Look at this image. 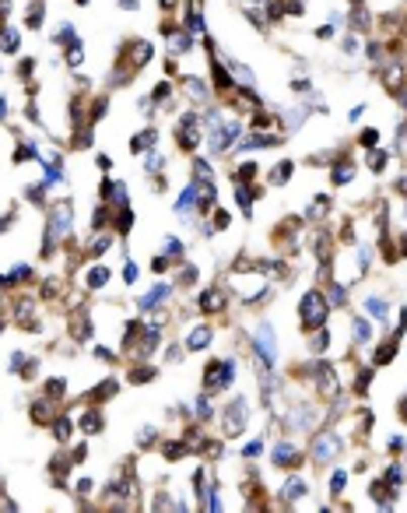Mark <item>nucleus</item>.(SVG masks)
I'll list each match as a JSON object with an SVG mask.
<instances>
[{
	"label": "nucleus",
	"instance_id": "obj_1",
	"mask_svg": "<svg viewBox=\"0 0 407 513\" xmlns=\"http://www.w3.org/2000/svg\"><path fill=\"white\" fill-rule=\"evenodd\" d=\"M327 313H330V302L323 299V292H316V289H313V292L302 295V327H306V331L323 327Z\"/></svg>",
	"mask_w": 407,
	"mask_h": 513
},
{
	"label": "nucleus",
	"instance_id": "obj_2",
	"mask_svg": "<svg viewBox=\"0 0 407 513\" xmlns=\"http://www.w3.org/2000/svg\"><path fill=\"white\" fill-rule=\"evenodd\" d=\"M340 446H344V440H340L337 433H320V436L313 440V460H316V464L334 460V457L340 453Z\"/></svg>",
	"mask_w": 407,
	"mask_h": 513
},
{
	"label": "nucleus",
	"instance_id": "obj_3",
	"mask_svg": "<svg viewBox=\"0 0 407 513\" xmlns=\"http://www.w3.org/2000/svg\"><path fill=\"white\" fill-rule=\"evenodd\" d=\"M232 380H235V362H211L204 372V383L211 390H225V387H232Z\"/></svg>",
	"mask_w": 407,
	"mask_h": 513
},
{
	"label": "nucleus",
	"instance_id": "obj_4",
	"mask_svg": "<svg viewBox=\"0 0 407 513\" xmlns=\"http://www.w3.org/2000/svg\"><path fill=\"white\" fill-rule=\"evenodd\" d=\"M257 355H260L264 369H271L274 359H277V341H274L271 323H260V327H257Z\"/></svg>",
	"mask_w": 407,
	"mask_h": 513
},
{
	"label": "nucleus",
	"instance_id": "obj_5",
	"mask_svg": "<svg viewBox=\"0 0 407 513\" xmlns=\"http://www.w3.org/2000/svg\"><path fill=\"white\" fill-rule=\"evenodd\" d=\"M67 232H70V204H60V208H53V218H49V239H46V257H49L53 243H57L60 236H67Z\"/></svg>",
	"mask_w": 407,
	"mask_h": 513
},
{
	"label": "nucleus",
	"instance_id": "obj_6",
	"mask_svg": "<svg viewBox=\"0 0 407 513\" xmlns=\"http://www.w3.org/2000/svg\"><path fill=\"white\" fill-rule=\"evenodd\" d=\"M242 429H246V401H242V397H235V408H228V411H225V433L239 436Z\"/></svg>",
	"mask_w": 407,
	"mask_h": 513
},
{
	"label": "nucleus",
	"instance_id": "obj_7",
	"mask_svg": "<svg viewBox=\"0 0 407 513\" xmlns=\"http://www.w3.org/2000/svg\"><path fill=\"white\" fill-rule=\"evenodd\" d=\"M169 292H172L169 285H155L151 292H147L144 299H140V309H144V313H147V309H155V306H158L162 299H169Z\"/></svg>",
	"mask_w": 407,
	"mask_h": 513
},
{
	"label": "nucleus",
	"instance_id": "obj_8",
	"mask_svg": "<svg viewBox=\"0 0 407 513\" xmlns=\"http://www.w3.org/2000/svg\"><path fill=\"white\" fill-rule=\"evenodd\" d=\"M295 457H298V453H295V446H291V443H277V450H274V464H277V468L295 464Z\"/></svg>",
	"mask_w": 407,
	"mask_h": 513
},
{
	"label": "nucleus",
	"instance_id": "obj_9",
	"mask_svg": "<svg viewBox=\"0 0 407 513\" xmlns=\"http://www.w3.org/2000/svg\"><path fill=\"white\" fill-rule=\"evenodd\" d=\"M207 345H211V331H207V327H197V331L190 334V341H186L190 352H200V348H207Z\"/></svg>",
	"mask_w": 407,
	"mask_h": 513
},
{
	"label": "nucleus",
	"instance_id": "obj_10",
	"mask_svg": "<svg viewBox=\"0 0 407 513\" xmlns=\"http://www.w3.org/2000/svg\"><path fill=\"white\" fill-rule=\"evenodd\" d=\"M200 306H207L211 313H218V309H225V295L218 292V289H207V292L200 295Z\"/></svg>",
	"mask_w": 407,
	"mask_h": 513
},
{
	"label": "nucleus",
	"instance_id": "obj_11",
	"mask_svg": "<svg viewBox=\"0 0 407 513\" xmlns=\"http://www.w3.org/2000/svg\"><path fill=\"white\" fill-rule=\"evenodd\" d=\"M193 204H197V186H186V190L176 197V211H183V215H186Z\"/></svg>",
	"mask_w": 407,
	"mask_h": 513
},
{
	"label": "nucleus",
	"instance_id": "obj_12",
	"mask_svg": "<svg viewBox=\"0 0 407 513\" xmlns=\"http://www.w3.org/2000/svg\"><path fill=\"white\" fill-rule=\"evenodd\" d=\"M365 313H369L372 320H379V323H383V320H386V302H383V299H372V295H369V299H365Z\"/></svg>",
	"mask_w": 407,
	"mask_h": 513
},
{
	"label": "nucleus",
	"instance_id": "obj_13",
	"mask_svg": "<svg viewBox=\"0 0 407 513\" xmlns=\"http://www.w3.org/2000/svg\"><path fill=\"white\" fill-rule=\"evenodd\" d=\"M81 429H84V433H98V429H102V415L88 408V411L81 415Z\"/></svg>",
	"mask_w": 407,
	"mask_h": 513
},
{
	"label": "nucleus",
	"instance_id": "obj_14",
	"mask_svg": "<svg viewBox=\"0 0 407 513\" xmlns=\"http://www.w3.org/2000/svg\"><path fill=\"white\" fill-rule=\"evenodd\" d=\"M211 71H214V88H221V91H225V88H232V77L225 74V67H221L218 60H211Z\"/></svg>",
	"mask_w": 407,
	"mask_h": 513
},
{
	"label": "nucleus",
	"instance_id": "obj_15",
	"mask_svg": "<svg viewBox=\"0 0 407 513\" xmlns=\"http://www.w3.org/2000/svg\"><path fill=\"white\" fill-rule=\"evenodd\" d=\"M291 169H295L291 162H277L274 172H271V183H284V179H291Z\"/></svg>",
	"mask_w": 407,
	"mask_h": 513
},
{
	"label": "nucleus",
	"instance_id": "obj_16",
	"mask_svg": "<svg viewBox=\"0 0 407 513\" xmlns=\"http://www.w3.org/2000/svg\"><path fill=\"white\" fill-rule=\"evenodd\" d=\"M0 50H7V53L18 50V32H14V28H4V32H0Z\"/></svg>",
	"mask_w": 407,
	"mask_h": 513
},
{
	"label": "nucleus",
	"instance_id": "obj_17",
	"mask_svg": "<svg viewBox=\"0 0 407 513\" xmlns=\"http://www.w3.org/2000/svg\"><path fill=\"white\" fill-rule=\"evenodd\" d=\"M354 341H358V345H369V341H372V327H369L365 320H354Z\"/></svg>",
	"mask_w": 407,
	"mask_h": 513
},
{
	"label": "nucleus",
	"instance_id": "obj_18",
	"mask_svg": "<svg viewBox=\"0 0 407 513\" xmlns=\"http://www.w3.org/2000/svg\"><path fill=\"white\" fill-rule=\"evenodd\" d=\"M302 496H306V485H302L298 478L284 482V499H302Z\"/></svg>",
	"mask_w": 407,
	"mask_h": 513
},
{
	"label": "nucleus",
	"instance_id": "obj_19",
	"mask_svg": "<svg viewBox=\"0 0 407 513\" xmlns=\"http://www.w3.org/2000/svg\"><path fill=\"white\" fill-rule=\"evenodd\" d=\"M351 176H354V169L347 165V162H340V165H334V183H351Z\"/></svg>",
	"mask_w": 407,
	"mask_h": 513
},
{
	"label": "nucleus",
	"instance_id": "obj_20",
	"mask_svg": "<svg viewBox=\"0 0 407 513\" xmlns=\"http://www.w3.org/2000/svg\"><path fill=\"white\" fill-rule=\"evenodd\" d=\"M106 282H109V271H106V267H95V271H88V285H91V289H102Z\"/></svg>",
	"mask_w": 407,
	"mask_h": 513
},
{
	"label": "nucleus",
	"instance_id": "obj_21",
	"mask_svg": "<svg viewBox=\"0 0 407 513\" xmlns=\"http://www.w3.org/2000/svg\"><path fill=\"white\" fill-rule=\"evenodd\" d=\"M151 145H155V130H140L130 148H134V151H144V148H151Z\"/></svg>",
	"mask_w": 407,
	"mask_h": 513
},
{
	"label": "nucleus",
	"instance_id": "obj_22",
	"mask_svg": "<svg viewBox=\"0 0 407 513\" xmlns=\"http://www.w3.org/2000/svg\"><path fill=\"white\" fill-rule=\"evenodd\" d=\"M235 197H239V208H242V211H249V208H253V190H249V186H242V183H239Z\"/></svg>",
	"mask_w": 407,
	"mask_h": 513
},
{
	"label": "nucleus",
	"instance_id": "obj_23",
	"mask_svg": "<svg viewBox=\"0 0 407 513\" xmlns=\"http://www.w3.org/2000/svg\"><path fill=\"white\" fill-rule=\"evenodd\" d=\"M64 390H67V383H64V380H49V383H46V397H49V401L64 397Z\"/></svg>",
	"mask_w": 407,
	"mask_h": 513
},
{
	"label": "nucleus",
	"instance_id": "obj_24",
	"mask_svg": "<svg viewBox=\"0 0 407 513\" xmlns=\"http://www.w3.org/2000/svg\"><path fill=\"white\" fill-rule=\"evenodd\" d=\"M404 478H407V475H404V468H390V471H386V485H390V489L404 485Z\"/></svg>",
	"mask_w": 407,
	"mask_h": 513
},
{
	"label": "nucleus",
	"instance_id": "obj_25",
	"mask_svg": "<svg viewBox=\"0 0 407 513\" xmlns=\"http://www.w3.org/2000/svg\"><path fill=\"white\" fill-rule=\"evenodd\" d=\"M53 422H57V426H53V436H57V440H67L70 436V418H53Z\"/></svg>",
	"mask_w": 407,
	"mask_h": 513
},
{
	"label": "nucleus",
	"instance_id": "obj_26",
	"mask_svg": "<svg viewBox=\"0 0 407 513\" xmlns=\"http://www.w3.org/2000/svg\"><path fill=\"white\" fill-rule=\"evenodd\" d=\"M84 60V50H81V42H70V53H67V64L70 67H77Z\"/></svg>",
	"mask_w": 407,
	"mask_h": 513
},
{
	"label": "nucleus",
	"instance_id": "obj_27",
	"mask_svg": "<svg viewBox=\"0 0 407 513\" xmlns=\"http://www.w3.org/2000/svg\"><path fill=\"white\" fill-rule=\"evenodd\" d=\"M113 390H116V383L109 380V383H102V387H95V401H109L113 397Z\"/></svg>",
	"mask_w": 407,
	"mask_h": 513
},
{
	"label": "nucleus",
	"instance_id": "obj_28",
	"mask_svg": "<svg viewBox=\"0 0 407 513\" xmlns=\"http://www.w3.org/2000/svg\"><path fill=\"white\" fill-rule=\"evenodd\" d=\"M39 25H42V4H35L28 11V28H39Z\"/></svg>",
	"mask_w": 407,
	"mask_h": 513
},
{
	"label": "nucleus",
	"instance_id": "obj_29",
	"mask_svg": "<svg viewBox=\"0 0 407 513\" xmlns=\"http://www.w3.org/2000/svg\"><path fill=\"white\" fill-rule=\"evenodd\" d=\"M327 345H330V334H327V331H323V327H320V334H316V338H313V352H323V348H327Z\"/></svg>",
	"mask_w": 407,
	"mask_h": 513
},
{
	"label": "nucleus",
	"instance_id": "obj_30",
	"mask_svg": "<svg viewBox=\"0 0 407 513\" xmlns=\"http://www.w3.org/2000/svg\"><path fill=\"white\" fill-rule=\"evenodd\" d=\"M183 453H186V443H169V450H165V457H169V460H179Z\"/></svg>",
	"mask_w": 407,
	"mask_h": 513
},
{
	"label": "nucleus",
	"instance_id": "obj_31",
	"mask_svg": "<svg viewBox=\"0 0 407 513\" xmlns=\"http://www.w3.org/2000/svg\"><path fill=\"white\" fill-rule=\"evenodd\" d=\"M204 28H207V25H204V14H200V11H193V14H190V28H186V32H204Z\"/></svg>",
	"mask_w": 407,
	"mask_h": 513
},
{
	"label": "nucleus",
	"instance_id": "obj_32",
	"mask_svg": "<svg viewBox=\"0 0 407 513\" xmlns=\"http://www.w3.org/2000/svg\"><path fill=\"white\" fill-rule=\"evenodd\" d=\"M344 485H347V471H337V475H334V482H330V492L337 496V492L344 489Z\"/></svg>",
	"mask_w": 407,
	"mask_h": 513
},
{
	"label": "nucleus",
	"instance_id": "obj_33",
	"mask_svg": "<svg viewBox=\"0 0 407 513\" xmlns=\"http://www.w3.org/2000/svg\"><path fill=\"white\" fill-rule=\"evenodd\" d=\"M369 165H372V172H383V165H386V155H383V151L369 155Z\"/></svg>",
	"mask_w": 407,
	"mask_h": 513
},
{
	"label": "nucleus",
	"instance_id": "obj_34",
	"mask_svg": "<svg viewBox=\"0 0 407 513\" xmlns=\"http://www.w3.org/2000/svg\"><path fill=\"white\" fill-rule=\"evenodd\" d=\"M165 253L169 257H183V243L179 239H165Z\"/></svg>",
	"mask_w": 407,
	"mask_h": 513
},
{
	"label": "nucleus",
	"instance_id": "obj_35",
	"mask_svg": "<svg viewBox=\"0 0 407 513\" xmlns=\"http://www.w3.org/2000/svg\"><path fill=\"white\" fill-rule=\"evenodd\" d=\"M362 145L376 148V145H379V130H362Z\"/></svg>",
	"mask_w": 407,
	"mask_h": 513
},
{
	"label": "nucleus",
	"instance_id": "obj_36",
	"mask_svg": "<svg viewBox=\"0 0 407 513\" xmlns=\"http://www.w3.org/2000/svg\"><path fill=\"white\" fill-rule=\"evenodd\" d=\"M130 221H134V215L123 211V215H116V228H120V232H130Z\"/></svg>",
	"mask_w": 407,
	"mask_h": 513
},
{
	"label": "nucleus",
	"instance_id": "obj_37",
	"mask_svg": "<svg viewBox=\"0 0 407 513\" xmlns=\"http://www.w3.org/2000/svg\"><path fill=\"white\" fill-rule=\"evenodd\" d=\"M144 169H147V172H158V169H162V158H158V155L151 151V155L144 158Z\"/></svg>",
	"mask_w": 407,
	"mask_h": 513
},
{
	"label": "nucleus",
	"instance_id": "obj_38",
	"mask_svg": "<svg viewBox=\"0 0 407 513\" xmlns=\"http://www.w3.org/2000/svg\"><path fill=\"white\" fill-rule=\"evenodd\" d=\"M253 176H257V165H253V162H246V165L239 169V183H246V179H253Z\"/></svg>",
	"mask_w": 407,
	"mask_h": 513
},
{
	"label": "nucleus",
	"instance_id": "obj_39",
	"mask_svg": "<svg viewBox=\"0 0 407 513\" xmlns=\"http://www.w3.org/2000/svg\"><path fill=\"white\" fill-rule=\"evenodd\" d=\"M109 250V236H102V239H95V246H91V257H102Z\"/></svg>",
	"mask_w": 407,
	"mask_h": 513
},
{
	"label": "nucleus",
	"instance_id": "obj_40",
	"mask_svg": "<svg viewBox=\"0 0 407 513\" xmlns=\"http://www.w3.org/2000/svg\"><path fill=\"white\" fill-rule=\"evenodd\" d=\"M242 453H246V457H260V453H264V440H253Z\"/></svg>",
	"mask_w": 407,
	"mask_h": 513
},
{
	"label": "nucleus",
	"instance_id": "obj_41",
	"mask_svg": "<svg viewBox=\"0 0 407 513\" xmlns=\"http://www.w3.org/2000/svg\"><path fill=\"white\" fill-rule=\"evenodd\" d=\"M151 376H155V369H134V372H130L134 383H144V380H151Z\"/></svg>",
	"mask_w": 407,
	"mask_h": 513
},
{
	"label": "nucleus",
	"instance_id": "obj_42",
	"mask_svg": "<svg viewBox=\"0 0 407 513\" xmlns=\"http://www.w3.org/2000/svg\"><path fill=\"white\" fill-rule=\"evenodd\" d=\"M404 450H407L404 436H393V440H390V453H404Z\"/></svg>",
	"mask_w": 407,
	"mask_h": 513
},
{
	"label": "nucleus",
	"instance_id": "obj_43",
	"mask_svg": "<svg viewBox=\"0 0 407 513\" xmlns=\"http://www.w3.org/2000/svg\"><path fill=\"white\" fill-rule=\"evenodd\" d=\"M344 299H347V292H344L340 285H334V292H330V302H334V306H340Z\"/></svg>",
	"mask_w": 407,
	"mask_h": 513
},
{
	"label": "nucleus",
	"instance_id": "obj_44",
	"mask_svg": "<svg viewBox=\"0 0 407 513\" xmlns=\"http://www.w3.org/2000/svg\"><path fill=\"white\" fill-rule=\"evenodd\" d=\"M228 221H232L228 211H218V215H214V228H228Z\"/></svg>",
	"mask_w": 407,
	"mask_h": 513
},
{
	"label": "nucleus",
	"instance_id": "obj_45",
	"mask_svg": "<svg viewBox=\"0 0 407 513\" xmlns=\"http://www.w3.org/2000/svg\"><path fill=\"white\" fill-rule=\"evenodd\" d=\"M179 278H183V285H193V278H197V267H183V274H179Z\"/></svg>",
	"mask_w": 407,
	"mask_h": 513
},
{
	"label": "nucleus",
	"instance_id": "obj_46",
	"mask_svg": "<svg viewBox=\"0 0 407 513\" xmlns=\"http://www.w3.org/2000/svg\"><path fill=\"white\" fill-rule=\"evenodd\" d=\"M123 278H127V285H130V282H137V264H127V271H123Z\"/></svg>",
	"mask_w": 407,
	"mask_h": 513
},
{
	"label": "nucleus",
	"instance_id": "obj_47",
	"mask_svg": "<svg viewBox=\"0 0 407 513\" xmlns=\"http://www.w3.org/2000/svg\"><path fill=\"white\" fill-rule=\"evenodd\" d=\"M197 415H200V418H207V415H211V404H207L204 397H200V401H197Z\"/></svg>",
	"mask_w": 407,
	"mask_h": 513
},
{
	"label": "nucleus",
	"instance_id": "obj_48",
	"mask_svg": "<svg viewBox=\"0 0 407 513\" xmlns=\"http://www.w3.org/2000/svg\"><path fill=\"white\" fill-rule=\"evenodd\" d=\"M77 492H81V496H88V492H91V482H88V478H84V482H77Z\"/></svg>",
	"mask_w": 407,
	"mask_h": 513
},
{
	"label": "nucleus",
	"instance_id": "obj_49",
	"mask_svg": "<svg viewBox=\"0 0 407 513\" xmlns=\"http://www.w3.org/2000/svg\"><path fill=\"white\" fill-rule=\"evenodd\" d=\"M120 4H123L127 11H134V7H137V0H120Z\"/></svg>",
	"mask_w": 407,
	"mask_h": 513
},
{
	"label": "nucleus",
	"instance_id": "obj_50",
	"mask_svg": "<svg viewBox=\"0 0 407 513\" xmlns=\"http://www.w3.org/2000/svg\"><path fill=\"white\" fill-rule=\"evenodd\" d=\"M4 109H7V99H0V120H4V116H7V113H4Z\"/></svg>",
	"mask_w": 407,
	"mask_h": 513
},
{
	"label": "nucleus",
	"instance_id": "obj_51",
	"mask_svg": "<svg viewBox=\"0 0 407 513\" xmlns=\"http://www.w3.org/2000/svg\"><path fill=\"white\" fill-rule=\"evenodd\" d=\"M172 4H176V0H162V7H172Z\"/></svg>",
	"mask_w": 407,
	"mask_h": 513
},
{
	"label": "nucleus",
	"instance_id": "obj_52",
	"mask_svg": "<svg viewBox=\"0 0 407 513\" xmlns=\"http://www.w3.org/2000/svg\"><path fill=\"white\" fill-rule=\"evenodd\" d=\"M400 411H404V415H407V397H404V404H400Z\"/></svg>",
	"mask_w": 407,
	"mask_h": 513
},
{
	"label": "nucleus",
	"instance_id": "obj_53",
	"mask_svg": "<svg viewBox=\"0 0 407 513\" xmlns=\"http://www.w3.org/2000/svg\"><path fill=\"white\" fill-rule=\"evenodd\" d=\"M77 4H88V0H77Z\"/></svg>",
	"mask_w": 407,
	"mask_h": 513
}]
</instances>
